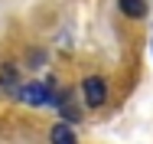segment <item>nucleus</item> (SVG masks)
<instances>
[{"label":"nucleus","mask_w":153,"mask_h":144,"mask_svg":"<svg viewBox=\"0 0 153 144\" xmlns=\"http://www.w3.org/2000/svg\"><path fill=\"white\" fill-rule=\"evenodd\" d=\"M16 98L26 105H62V95L52 88V82H26L16 88Z\"/></svg>","instance_id":"nucleus-1"},{"label":"nucleus","mask_w":153,"mask_h":144,"mask_svg":"<svg viewBox=\"0 0 153 144\" xmlns=\"http://www.w3.org/2000/svg\"><path fill=\"white\" fill-rule=\"evenodd\" d=\"M82 95H85L88 108H101V105L108 102V85H104V79H101V75H88V79L82 82Z\"/></svg>","instance_id":"nucleus-2"},{"label":"nucleus","mask_w":153,"mask_h":144,"mask_svg":"<svg viewBox=\"0 0 153 144\" xmlns=\"http://www.w3.org/2000/svg\"><path fill=\"white\" fill-rule=\"evenodd\" d=\"M49 141L52 144H78V134H75V128H72L68 121H59V124H52Z\"/></svg>","instance_id":"nucleus-3"},{"label":"nucleus","mask_w":153,"mask_h":144,"mask_svg":"<svg viewBox=\"0 0 153 144\" xmlns=\"http://www.w3.org/2000/svg\"><path fill=\"white\" fill-rule=\"evenodd\" d=\"M117 7H121L124 17H130V20H143L147 17V0H117Z\"/></svg>","instance_id":"nucleus-4"},{"label":"nucleus","mask_w":153,"mask_h":144,"mask_svg":"<svg viewBox=\"0 0 153 144\" xmlns=\"http://www.w3.org/2000/svg\"><path fill=\"white\" fill-rule=\"evenodd\" d=\"M16 82H20V75H16V66H13V62L0 66V85L7 88V92H13V95H16Z\"/></svg>","instance_id":"nucleus-5"},{"label":"nucleus","mask_w":153,"mask_h":144,"mask_svg":"<svg viewBox=\"0 0 153 144\" xmlns=\"http://www.w3.org/2000/svg\"><path fill=\"white\" fill-rule=\"evenodd\" d=\"M59 112H62V121H68V124H75V121H78V112H75V105H68V102H62L59 105Z\"/></svg>","instance_id":"nucleus-6"}]
</instances>
